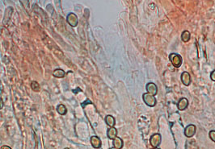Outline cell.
Returning <instances> with one entry per match:
<instances>
[{"label":"cell","mask_w":215,"mask_h":149,"mask_svg":"<svg viewBox=\"0 0 215 149\" xmlns=\"http://www.w3.org/2000/svg\"><path fill=\"white\" fill-rule=\"evenodd\" d=\"M210 80L213 81H215V69H213V70L210 73Z\"/></svg>","instance_id":"cell-18"},{"label":"cell","mask_w":215,"mask_h":149,"mask_svg":"<svg viewBox=\"0 0 215 149\" xmlns=\"http://www.w3.org/2000/svg\"><path fill=\"white\" fill-rule=\"evenodd\" d=\"M146 89H147V92L153 95H156L158 94V87L156 86V84H154V82H149L147 84L146 86Z\"/></svg>","instance_id":"cell-6"},{"label":"cell","mask_w":215,"mask_h":149,"mask_svg":"<svg viewBox=\"0 0 215 149\" xmlns=\"http://www.w3.org/2000/svg\"><path fill=\"white\" fill-rule=\"evenodd\" d=\"M169 60L175 68H179L182 65V56L178 53H171L169 55Z\"/></svg>","instance_id":"cell-1"},{"label":"cell","mask_w":215,"mask_h":149,"mask_svg":"<svg viewBox=\"0 0 215 149\" xmlns=\"http://www.w3.org/2000/svg\"><path fill=\"white\" fill-rule=\"evenodd\" d=\"M53 75L55 77V78H64L65 75H66V73H65V71H64L63 69H62V68H56L55 70L53 71Z\"/></svg>","instance_id":"cell-12"},{"label":"cell","mask_w":215,"mask_h":149,"mask_svg":"<svg viewBox=\"0 0 215 149\" xmlns=\"http://www.w3.org/2000/svg\"><path fill=\"white\" fill-rule=\"evenodd\" d=\"M161 141H162V137L160 133H155V134L152 135L150 139V144L153 147H158L161 144Z\"/></svg>","instance_id":"cell-4"},{"label":"cell","mask_w":215,"mask_h":149,"mask_svg":"<svg viewBox=\"0 0 215 149\" xmlns=\"http://www.w3.org/2000/svg\"><path fill=\"white\" fill-rule=\"evenodd\" d=\"M197 132V126L194 124H188V126H185L184 130V134L187 138H192L194 136Z\"/></svg>","instance_id":"cell-3"},{"label":"cell","mask_w":215,"mask_h":149,"mask_svg":"<svg viewBox=\"0 0 215 149\" xmlns=\"http://www.w3.org/2000/svg\"><path fill=\"white\" fill-rule=\"evenodd\" d=\"M142 99H143V102H145V104L147 106H150V107H154L156 105V103H157L155 96L153 95V94L147 93V92L142 94Z\"/></svg>","instance_id":"cell-2"},{"label":"cell","mask_w":215,"mask_h":149,"mask_svg":"<svg viewBox=\"0 0 215 149\" xmlns=\"http://www.w3.org/2000/svg\"><path fill=\"white\" fill-rule=\"evenodd\" d=\"M188 106V100L186 98H181L177 102V109L179 111H185Z\"/></svg>","instance_id":"cell-8"},{"label":"cell","mask_w":215,"mask_h":149,"mask_svg":"<svg viewBox=\"0 0 215 149\" xmlns=\"http://www.w3.org/2000/svg\"><path fill=\"white\" fill-rule=\"evenodd\" d=\"M79 91H80V92H81V90H80L79 88H76V90H73V92L75 94H77V93H78Z\"/></svg>","instance_id":"cell-20"},{"label":"cell","mask_w":215,"mask_h":149,"mask_svg":"<svg viewBox=\"0 0 215 149\" xmlns=\"http://www.w3.org/2000/svg\"><path fill=\"white\" fill-rule=\"evenodd\" d=\"M66 21H67V23H68L71 27H76V26L78 25L79 20H78V17H77V15H76L75 14L70 13V14L67 15Z\"/></svg>","instance_id":"cell-5"},{"label":"cell","mask_w":215,"mask_h":149,"mask_svg":"<svg viewBox=\"0 0 215 149\" xmlns=\"http://www.w3.org/2000/svg\"><path fill=\"white\" fill-rule=\"evenodd\" d=\"M57 111H58V113L59 114L64 115V114H66V113L67 112V109H66V107L64 106L63 104H59V105L57 106Z\"/></svg>","instance_id":"cell-15"},{"label":"cell","mask_w":215,"mask_h":149,"mask_svg":"<svg viewBox=\"0 0 215 149\" xmlns=\"http://www.w3.org/2000/svg\"><path fill=\"white\" fill-rule=\"evenodd\" d=\"M190 38H191V34H190L189 32L187 30L184 31L181 34V40H182L183 42L187 43L190 41Z\"/></svg>","instance_id":"cell-14"},{"label":"cell","mask_w":215,"mask_h":149,"mask_svg":"<svg viewBox=\"0 0 215 149\" xmlns=\"http://www.w3.org/2000/svg\"><path fill=\"white\" fill-rule=\"evenodd\" d=\"M107 136L109 139H114L117 136V130L115 126H110L107 131Z\"/></svg>","instance_id":"cell-11"},{"label":"cell","mask_w":215,"mask_h":149,"mask_svg":"<svg viewBox=\"0 0 215 149\" xmlns=\"http://www.w3.org/2000/svg\"><path fill=\"white\" fill-rule=\"evenodd\" d=\"M31 87H32L33 90L35 91H38L40 90V86H39V84H38L36 81H33V82H32V85H31Z\"/></svg>","instance_id":"cell-16"},{"label":"cell","mask_w":215,"mask_h":149,"mask_svg":"<svg viewBox=\"0 0 215 149\" xmlns=\"http://www.w3.org/2000/svg\"><path fill=\"white\" fill-rule=\"evenodd\" d=\"M209 137L213 142L215 143V130H211L209 132Z\"/></svg>","instance_id":"cell-17"},{"label":"cell","mask_w":215,"mask_h":149,"mask_svg":"<svg viewBox=\"0 0 215 149\" xmlns=\"http://www.w3.org/2000/svg\"><path fill=\"white\" fill-rule=\"evenodd\" d=\"M124 145V142L122 140V138L116 136L114 139H112V147L111 148L112 149H121L123 147Z\"/></svg>","instance_id":"cell-9"},{"label":"cell","mask_w":215,"mask_h":149,"mask_svg":"<svg viewBox=\"0 0 215 149\" xmlns=\"http://www.w3.org/2000/svg\"><path fill=\"white\" fill-rule=\"evenodd\" d=\"M87 104H92V102H91L90 101L89 99H87L86 101H85L84 102H83V103L81 104L82 107H83V108H84V107L86 106V105H87Z\"/></svg>","instance_id":"cell-19"},{"label":"cell","mask_w":215,"mask_h":149,"mask_svg":"<svg viewBox=\"0 0 215 149\" xmlns=\"http://www.w3.org/2000/svg\"><path fill=\"white\" fill-rule=\"evenodd\" d=\"M105 123H106L108 126H115V124H116V120H115L113 116H112V115H109H109H107V116L105 117Z\"/></svg>","instance_id":"cell-13"},{"label":"cell","mask_w":215,"mask_h":149,"mask_svg":"<svg viewBox=\"0 0 215 149\" xmlns=\"http://www.w3.org/2000/svg\"><path fill=\"white\" fill-rule=\"evenodd\" d=\"M180 79H181L182 83L184 84L185 86H190L191 81H192V79H191V76H190L189 73H188L186 71L183 72L181 76H180Z\"/></svg>","instance_id":"cell-7"},{"label":"cell","mask_w":215,"mask_h":149,"mask_svg":"<svg viewBox=\"0 0 215 149\" xmlns=\"http://www.w3.org/2000/svg\"><path fill=\"white\" fill-rule=\"evenodd\" d=\"M91 144L94 148H100L101 147V140L99 137L96 135H93L91 138Z\"/></svg>","instance_id":"cell-10"},{"label":"cell","mask_w":215,"mask_h":149,"mask_svg":"<svg viewBox=\"0 0 215 149\" xmlns=\"http://www.w3.org/2000/svg\"><path fill=\"white\" fill-rule=\"evenodd\" d=\"M1 148L3 149V148H10L11 149V147H5V146H3V147H2Z\"/></svg>","instance_id":"cell-21"}]
</instances>
